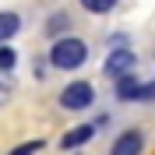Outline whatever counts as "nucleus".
Returning a JSON list of instances; mask_svg holds the SVG:
<instances>
[{"label":"nucleus","mask_w":155,"mask_h":155,"mask_svg":"<svg viewBox=\"0 0 155 155\" xmlns=\"http://www.w3.org/2000/svg\"><path fill=\"white\" fill-rule=\"evenodd\" d=\"M85 60H88V46L81 42V39H74V35L57 39L53 49H49V64H53L57 71H78Z\"/></svg>","instance_id":"f257e3e1"},{"label":"nucleus","mask_w":155,"mask_h":155,"mask_svg":"<svg viewBox=\"0 0 155 155\" xmlns=\"http://www.w3.org/2000/svg\"><path fill=\"white\" fill-rule=\"evenodd\" d=\"M95 102V88L88 85V81H71L64 92H60V106L71 109V113H78V109H88Z\"/></svg>","instance_id":"f03ea898"},{"label":"nucleus","mask_w":155,"mask_h":155,"mask_svg":"<svg viewBox=\"0 0 155 155\" xmlns=\"http://www.w3.org/2000/svg\"><path fill=\"white\" fill-rule=\"evenodd\" d=\"M141 152H145V134L141 130H124L109 148V155H141Z\"/></svg>","instance_id":"7ed1b4c3"},{"label":"nucleus","mask_w":155,"mask_h":155,"mask_svg":"<svg viewBox=\"0 0 155 155\" xmlns=\"http://www.w3.org/2000/svg\"><path fill=\"white\" fill-rule=\"evenodd\" d=\"M130 67H134V53H130V49H113L109 60H106V74H109V78L130 74Z\"/></svg>","instance_id":"20e7f679"},{"label":"nucleus","mask_w":155,"mask_h":155,"mask_svg":"<svg viewBox=\"0 0 155 155\" xmlns=\"http://www.w3.org/2000/svg\"><path fill=\"white\" fill-rule=\"evenodd\" d=\"M92 134H95V127H92V124H81V127H74V130H67V134H64L60 148H64V152H71V148H81L85 141H92Z\"/></svg>","instance_id":"39448f33"},{"label":"nucleus","mask_w":155,"mask_h":155,"mask_svg":"<svg viewBox=\"0 0 155 155\" xmlns=\"http://www.w3.org/2000/svg\"><path fill=\"white\" fill-rule=\"evenodd\" d=\"M116 99H124V102H134V99H141V85H137L130 74L116 78Z\"/></svg>","instance_id":"423d86ee"},{"label":"nucleus","mask_w":155,"mask_h":155,"mask_svg":"<svg viewBox=\"0 0 155 155\" xmlns=\"http://www.w3.org/2000/svg\"><path fill=\"white\" fill-rule=\"evenodd\" d=\"M21 28V18L14 14V11H0V42H7L11 35H18Z\"/></svg>","instance_id":"0eeeda50"},{"label":"nucleus","mask_w":155,"mask_h":155,"mask_svg":"<svg viewBox=\"0 0 155 155\" xmlns=\"http://www.w3.org/2000/svg\"><path fill=\"white\" fill-rule=\"evenodd\" d=\"M81 7L92 11V14H106V11L116 7V0H81Z\"/></svg>","instance_id":"6e6552de"},{"label":"nucleus","mask_w":155,"mask_h":155,"mask_svg":"<svg viewBox=\"0 0 155 155\" xmlns=\"http://www.w3.org/2000/svg\"><path fill=\"white\" fill-rule=\"evenodd\" d=\"M14 60H18L14 49H11V46H0V74H7V71L14 67Z\"/></svg>","instance_id":"1a4fd4ad"},{"label":"nucleus","mask_w":155,"mask_h":155,"mask_svg":"<svg viewBox=\"0 0 155 155\" xmlns=\"http://www.w3.org/2000/svg\"><path fill=\"white\" fill-rule=\"evenodd\" d=\"M39 148H46V145H42V141H25V145H18L11 155H35Z\"/></svg>","instance_id":"9d476101"},{"label":"nucleus","mask_w":155,"mask_h":155,"mask_svg":"<svg viewBox=\"0 0 155 155\" xmlns=\"http://www.w3.org/2000/svg\"><path fill=\"white\" fill-rule=\"evenodd\" d=\"M7 95H11V81H7L4 74H0V106L7 102Z\"/></svg>","instance_id":"9b49d317"}]
</instances>
